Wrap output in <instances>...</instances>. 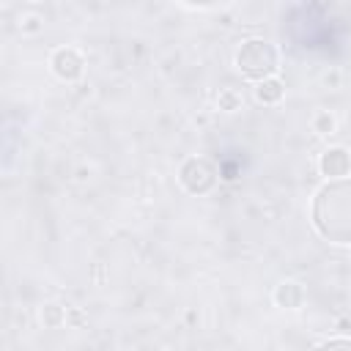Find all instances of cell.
<instances>
[{
  "mask_svg": "<svg viewBox=\"0 0 351 351\" xmlns=\"http://www.w3.org/2000/svg\"><path fill=\"white\" fill-rule=\"evenodd\" d=\"M313 230L337 247H351V176L324 181L310 200Z\"/></svg>",
  "mask_w": 351,
  "mask_h": 351,
  "instance_id": "6da1fadb",
  "label": "cell"
},
{
  "mask_svg": "<svg viewBox=\"0 0 351 351\" xmlns=\"http://www.w3.org/2000/svg\"><path fill=\"white\" fill-rule=\"evenodd\" d=\"M233 66L241 77L252 80L255 85L277 77L280 71V49L269 38H244L233 52Z\"/></svg>",
  "mask_w": 351,
  "mask_h": 351,
  "instance_id": "7a4b0ae2",
  "label": "cell"
},
{
  "mask_svg": "<svg viewBox=\"0 0 351 351\" xmlns=\"http://www.w3.org/2000/svg\"><path fill=\"white\" fill-rule=\"evenodd\" d=\"M217 176H219L217 167L206 156H189L178 167V184H181V189L189 192V195H197V197L208 195L217 186Z\"/></svg>",
  "mask_w": 351,
  "mask_h": 351,
  "instance_id": "3957f363",
  "label": "cell"
},
{
  "mask_svg": "<svg viewBox=\"0 0 351 351\" xmlns=\"http://www.w3.org/2000/svg\"><path fill=\"white\" fill-rule=\"evenodd\" d=\"M49 71L60 82H77L85 74V58L77 47H55L49 55Z\"/></svg>",
  "mask_w": 351,
  "mask_h": 351,
  "instance_id": "277c9868",
  "label": "cell"
},
{
  "mask_svg": "<svg viewBox=\"0 0 351 351\" xmlns=\"http://www.w3.org/2000/svg\"><path fill=\"white\" fill-rule=\"evenodd\" d=\"M318 173L324 176V181H337V178H348L351 176V151L346 145H329L318 154Z\"/></svg>",
  "mask_w": 351,
  "mask_h": 351,
  "instance_id": "5b68a950",
  "label": "cell"
},
{
  "mask_svg": "<svg viewBox=\"0 0 351 351\" xmlns=\"http://www.w3.org/2000/svg\"><path fill=\"white\" fill-rule=\"evenodd\" d=\"M271 299L282 310H299L304 304V299H307V291H304V285L299 280H282V282L274 285Z\"/></svg>",
  "mask_w": 351,
  "mask_h": 351,
  "instance_id": "8992f818",
  "label": "cell"
},
{
  "mask_svg": "<svg viewBox=\"0 0 351 351\" xmlns=\"http://www.w3.org/2000/svg\"><path fill=\"white\" fill-rule=\"evenodd\" d=\"M282 96H285V82H282L280 77H269V80H263V82L255 85V99H258L261 104H266V107L280 104Z\"/></svg>",
  "mask_w": 351,
  "mask_h": 351,
  "instance_id": "52a82bcc",
  "label": "cell"
},
{
  "mask_svg": "<svg viewBox=\"0 0 351 351\" xmlns=\"http://www.w3.org/2000/svg\"><path fill=\"white\" fill-rule=\"evenodd\" d=\"M69 318V307H63L60 302H44L38 307V321L44 329H60Z\"/></svg>",
  "mask_w": 351,
  "mask_h": 351,
  "instance_id": "ba28073f",
  "label": "cell"
},
{
  "mask_svg": "<svg viewBox=\"0 0 351 351\" xmlns=\"http://www.w3.org/2000/svg\"><path fill=\"white\" fill-rule=\"evenodd\" d=\"M310 129L321 137H332L337 132V118L332 110H318L313 118H310Z\"/></svg>",
  "mask_w": 351,
  "mask_h": 351,
  "instance_id": "9c48e42d",
  "label": "cell"
},
{
  "mask_svg": "<svg viewBox=\"0 0 351 351\" xmlns=\"http://www.w3.org/2000/svg\"><path fill=\"white\" fill-rule=\"evenodd\" d=\"M217 107H219L222 112H239V110L244 107L241 90H236V88H219V93H217Z\"/></svg>",
  "mask_w": 351,
  "mask_h": 351,
  "instance_id": "30bf717a",
  "label": "cell"
},
{
  "mask_svg": "<svg viewBox=\"0 0 351 351\" xmlns=\"http://www.w3.org/2000/svg\"><path fill=\"white\" fill-rule=\"evenodd\" d=\"M41 27H44V16L41 14H33L30 11V14H22L19 16V30L22 33H38Z\"/></svg>",
  "mask_w": 351,
  "mask_h": 351,
  "instance_id": "8fae6325",
  "label": "cell"
},
{
  "mask_svg": "<svg viewBox=\"0 0 351 351\" xmlns=\"http://www.w3.org/2000/svg\"><path fill=\"white\" fill-rule=\"evenodd\" d=\"M313 351H351V337H329V340H321Z\"/></svg>",
  "mask_w": 351,
  "mask_h": 351,
  "instance_id": "7c38bea8",
  "label": "cell"
},
{
  "mask_svg": "<svg viewBox=\"0 0 351 351\" xmlns=\"http://www.w3.org/2000/svg\"><path fill=\"white\" fill-rule=\"evenodd\" d=\"M66 324H71V326H82V324H85V313L77 310V307H69V318H66Z\"/></svg>",
  "mask_w": 351,
  "mask_h": 351,
  "instance_id": "4fadbf2b",
  "label": "cell"
}]
</instances>
